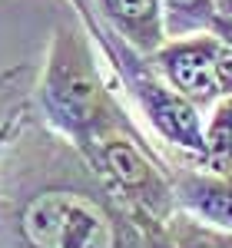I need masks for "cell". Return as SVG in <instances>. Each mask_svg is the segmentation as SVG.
<instances>
[{
    "label": "cell",
    "mask_w": 232,
    "mask_h": 248,
    "mask_svg": "<svg viewBox=\"0 0 232 248\" xmlns=\"http://www.w3.org/2000/svg\"><path fill=\"white\" fill-rule=\"evenodd\" d=\"M153 229L30 103L0 149V248H153Z\"/></svg>",
    "instance_id": "cell-1"
},
{
    "label": "cell",
    "mask_w": 232,
    "mask_h": 248,
    "mask_svg": "<svg viewBox=\"0 0 232 248\" xmlns=\"http://www.w3.org/2000/svg\"><path fill=\"white\" fill-rule=\"evenodd\" d=\"M119 103L123 96L103 73L99 50L86 27H73L66 20L57 23L33 83L37 116L77 149H83L93 129Z\"/></svg>",
    "instance_id": "cell-2"
},
{
    "label": "cell",
    "mask_w": 232,
    "mask_h": 248,
    "mask_svg": "<svg viewBox=\"0 0 232 248\" xmlns=\"http://www.w3.org/2000/svg\"><path fill=\"white\" fill-rule=\"evenodd\" d=\"M93 166L99 182L133 212L136 218L153 229L176 212L173 169L163 155L159 142H149L126 109V99L99 123L86 146L80 149Z\"/></svg>",
    "instance_id": "cell-3"
},
{
    "label": "cell",
    "mask_w": 232,
    "mask_h": 248,
    "mask_svg": "<svg viewBox=\"0 0 232 248\" xmlns=\"http://www.w3.org/2000/svg\"><path fill=\"white\" fill-rule=\"evenodd\" d=\"M86 33L93 37L103 63H110L116 77V86L126 93V99L133 103V109L143 116L146 129L156 133L163 155L166 159H202V109L193 106L182 93H176L166 79L156 73L153 60L146 53H139L133 43L119 37L116 30H110L103 20L86 27Z\"/></svg>",
    "instance_id": "cell-4"
},
{
    "label": "cell",
    "mask_w": 232,
    "mask_h": 248,
    "mask_svg": "<svg viewBox=\"0 0 232 248\" xmlns=\"http://www.w3.org/2000/svg\"><path fill=\"white\" fill-rule=\"evenodd\" d=\"M219 46L222 37L215 33H189V37H169L153 57L156 73L173 86L176 93H182L193 106L202 113L222 99L219 90Z\"/></svg>",
    "instance_id": "cell-5"
},
{
    "label": "cell",
    "mask_w": 232,
    "mask_h": 248,
    "mask_svg": "<svg viewBox=\"0 0 232 248\" xmlns=\"http://www.w3.org/2000/svg\"><path fill=\"white\" fill-rule=\"evenodd\" d=\"M176 209L213 229L232 232V172L209 169L196 159H169Z\"/></svg>",
    "instance_id": "cell-6"
},
{
    "label": "cell",
    "mask_w": 232,
    "mask_h": 248,
    "mask_svg": "<svg viewBox=\"0 0 232 248\" xmlns=\"http://www.w3.org/2000/svg\"><path fill=\"white\" fill-rule=\"evenodd\" d=\"M97 17L116 30L126 43H133L139 53L153 57L166 43L163 3L159 0H90Z\"/></svg>",
    "instance_id": "cell-7"
},
{
    "label": "cell",
    "mask_w": 232,
    "mask_h": 248,
    "mask_svg": "<svg viewBox=\"0 0 232 248\" xmlns=\"http://www.w3.org/2000/svg\"><path fill=\"white\" fill-rule=\"evenodd\" d=\"M163 3V23L166 40L189 37V33H222L226 17L215 10V0H159Z\"/></svg>",
    "instance_id": "cell-8"
},
{
    "label": "cell",
    "mask_w": 232,
    "mask_h": 248,
    "mask_svg": "<svg viewBox=\"0 0 232 248\" xmlns=\"http://www.w3.org/2000/svg\"><path fill=\"white\" fill-rule=\"evenodd\" d=\"M33 83H37V66L30 63H17L0 73V149L10 129L17 126V119L33 103Z\"/></svg>",
    "instance_id": "cell-9"
},
{
    "label": "cell",
    "mask_w": 232,
    "mask_h": 248,
    "mask_svg": "<svg viewBox=\"0 0 232 248\" xmlns=\"http://www.w3.org/2000/svg\"><path fill=\"white\" fill-rule=\"evenodd\" d=\"M202 166L232 172V96H222L202 116Z\"/></svg>",
    "instance_id": "cell-10"
},
{
    "label": "cell",
    "mask_w": 232,
    "mask_h": 248,
    "mask_svg": "<svg viewBox=\"0 0 232 248\" xmlns=\"http://www.w3.org/2000/svg\"><path fill=\"white\" fill-rule=\"evenodd\" d=\"M163 238L169 248H232V232L213 229L179 209L163 222Z\"/></svg>",
    "instance_id": "cell-11"
},
{
    "label": "cell",
    "mask_w": 232,
    "mask_h": 248,
    "mask_svg": "<svg viewBox=\"0 0 232 248\" xmlns=\"http://www.w3.org/2000/svg\"><path fill=\"white\" fill-rule=\"evenodd\" d=\"M215 10H219L222 17H232V0H215Z\"/></svg>",
    "instance_id": "cell-12"
}]
</instances>
